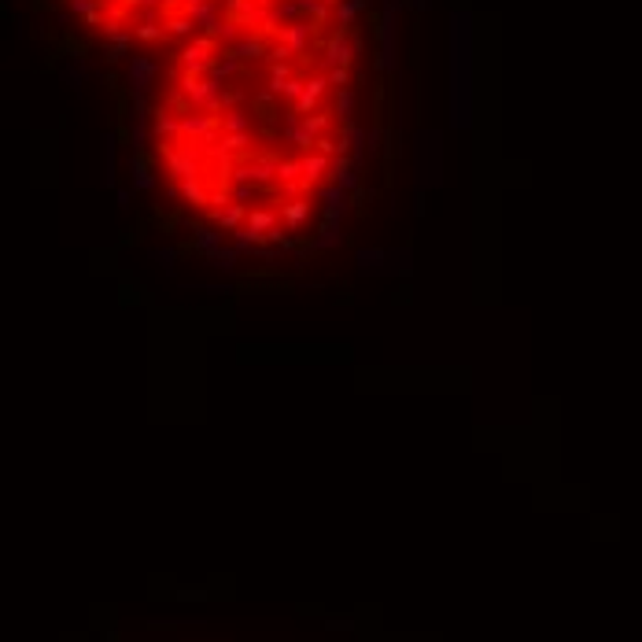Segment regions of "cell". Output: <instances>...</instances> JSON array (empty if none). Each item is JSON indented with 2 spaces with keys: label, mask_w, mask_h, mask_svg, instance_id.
<instances>
[{
  "label": "cell",
  "mask_w": 642,
  "mask_h": 642,
  "mask_svg": "<svg viewBox=\"0 0 642 642\" xmlns=\"http://www.w3.org/2000/svg\"><path fill=\"white\" fill-rule=\"evenodd\" d=\"M355 0H222L171 48L152 148L171 196L251 248L303 236L351 163Z\"/></svg>",
  "instance_id": "1"
},
{
  "label": "cell",
  "mask_w": 642,
  "mask_h": 642,
  "mask_svg": "<svg viewBox=\"0 0 642 642\" xmlns=\"http://www.w3.org/2000/svg\"><path fill=\"white\" fill-rule=\"evenodd\" d=\"M71 19L108 45L174 48L222 0H59Z\"/></svg>",
  "instance_id": "2"
}]
</instances>
